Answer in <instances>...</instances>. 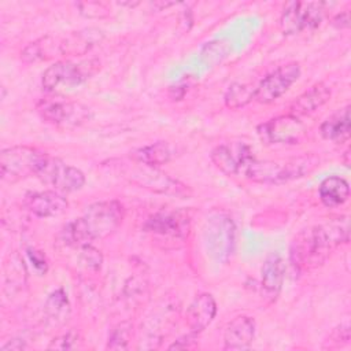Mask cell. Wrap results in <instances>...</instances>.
I'll return each instance as SVG.
<instances>
[{"label":"cell","instance_id":"obj_1","mask_svg":"<svg viewBox=\"0 0 351 351\" xmlns=\"http://www.w3.org/2000/svg\"><path fill=\"white\" fill-rule=\"evenodd\" d=\"M348 243V218H330L300 232L291 244V263L299 271L310 270L324 263L330 251Z\"/></svg>","mask_w":351,"mask_h":351},{"label":"cell","instance_id":"obj_2","mask_svg":"<svg viewBox=\"0 0 351 351\" xmlns=\"http://www.w3.org/2000/svg\"><path fill=\"white\" fill-rule=\"evenodd\" d=\"M123 215L125 210L119 202H96L86 208L81 218L67 222L60 232V237L66 245L81 248L115 232Z\"/></svg>","mask_w":351,"mask_h":351},{"label":"cell","instance_id":"obj_3","mask_svg":"<svg viewBox=\"0 0 351 351\" xmlns=\"http://www.w3.org/2000/svg\"><path fill=\"white\" fill-rule=\"evenodd\" d=\"M103 33L99 29H85L62 36H44L30 43L22 51L26 63L48 60L58 56H77L90 51L100 40Z\"/></svg>","mask_w":351,"mask_h":351},{"label":"cell","instance_id":"obj_4","mask_svg":"<svg viewBox=\"0 0 351 351\" xmlns=\"http://www.w3.org/2000/svg\"><path fill=\"white\" fill-rule=\"evenodd\" d=\"M318 166L319 159L314 154L299 155L282 162L259 160L251 154L243 162L239 174L259 184H284L310 174Z\"/></svg>","mask_w":351,"mask_h":351},{"label":"cell","instance_id":"obj_5","mask_svg":"<svg viewBox=\"0 0 351 351\" xmlns=\"http://www.w3.org/2000/svg\"><path fill=\"white\" fill-rule=\"evenodd\" d=\"M108 167L125 178L128 182L145 188L151 192L171 195V196H188L191 191L188 186L169 174L159 170L156 166H149L137 160H111Z\"/></svg>","mask_w":351,"mask_h":351},{"label":"cell","instance_id":"obj_6","mask_svg":"<svg viewBox=\"0 0 351 351\" xmlns=\"http://www.w3.org/2000/svg\"><path fill=\"white\" fill-rule=\"evenodd\" d=\"M48 154L27 145H14L0 152V176L7 182H16L37 176Z\"/></svg>","mask_w":351,"mask_h":351},{"label":"cell","instance_id":"obj_7","mask_svg":"<svg viewBox=\"0 0 351 351\" xmlns=\"http://www.w3.org/2000/svg\"><path fill=\"white\" fill-rule=\"evenodd\" d=\"M99 67L100 63L96 59L84 62H55L44 71L41 84L44 90L49 93L71 89L90 78L99 70Z\"/></svg>","mask_w":351,"mask_h":351},{"label":"cell","instance_id":"obj_8","mask_svg":"<svg viewBox=\"0 0 351 351\" xmlns=\"http://www.w3.org/2000/svg\"><path fill=\"white\" fill-rule=\"evenodd\" d=\"M203 237L208 254L217 262H228L234 251L236 240V226L232 218L221 213L211 215L206 221Z\"/></svg>","mask_w":351,"mask_h":351},{"label":"cell","instance_id":"obj_9","mask_svg":"<svg viewBox=\"0 0 351 351\" xmlns=\"http://www.w3.org/2000/svg\"><path fill=\"white\" fill-rule=\"evenodd\" d=\"M325 3L321 1H291L284 7L280 26L284 34H298L319 26L325 15Z\"/></svg>","mask_w":351,"mask_h":351},{"label":"cell","instance_id":"obj_10","mask_svg":"<svg viewBox=\"0 0 351 351\" xmlns=\"http://www.w3.org/2000/svg\"><path fill=\"white\" fill-rule=\"evenodd\" d=\"M36 177L58 192H75L85 185V176L80 169L49 155Z\"/></svg>","mask_w":351,"mask_h":351},{"label":"cell","instance_id":"obj_11","mask_svg":"<svg viewBox=\"0 0 351 351\" xmlns=\"http://www.w3.org/2000/svg\"><path fill=\"white\" fill-rule=\"evenodd\" d=\"M300 77V66L296 62L287 63L269 73L255 88V100L269 104L281 97Z\"/></svg>","mask_w":351,"mask_h":351},{"label":"cell","instance_id":"obj_12","mask_svg":"<svg viewBox=\"0 0 351 351\" xmlns=\"http://www.w3.org/2000/svg\"><path fill=\"white\" fill-rule=\"evenodd\" d=\"M306 132L304 123L289 114L276 117L258 128V134L266 144H299Z\"/></svg>","mask_w":351,"mask_h":351},{"label":"cell","instance_id":"obj_13","mask_svg":"<svg viewBox=\"0 0 351 351\" xmlns=\"http://www.w3.org/2000/svg\"><path fill=\"white\" fill-rule=\"evenodd\" d=\"M41 118L52 125L62 128H75L90 119V110L78 103L67 100H53L44 103L40 108Z\"/></svg>","mask_w":351,"mask_h":351},{"label":"cell","instance_id":"obj_14","mask_svg":"<svg viewBox=\"0 0 351 351\" xmlns=\"http://www.w3.org/2000/svg\"><path fill=\"white\" fill-rule=\"evenodd\" d=\"M191 217L185 210H171V211H159L151 215L145 223L144 229L147 232L182 239L189 233Z\"/></svg>","mask_w":351,"mask_h":351},{"label":"cell","instance_id":"obj_15","mask_svg":"<svg viewBox=\"0 0 351 351\" xmlns=\"http://www.w3.org/2000/svg\"><path fill=\"white\" fill-rule=\"evenodd\" d=\"M25 208L38 218H53L66 213L67 199L58 191L29 192L23 197Z\"/></svg>","mask_w":351,"mask_h":351},{"label":"cell","instance_id":"obj_16","mask_svg":"<svg viewBox=\"0 0 351 351\" xmlns=\"http://www.w3.org/2000/svg\"><path fill=\"white\" fill-rule=\"evenodd\" d=\"M285 277V265L278 252H271L263 266H262V278H261V293L262 298L269 303L274 302L284 284Z\"/></svg>","mask_w":351,"mask_h":351},{"label":"cell","instance_id":"obj_17","mask_svg":"<svg viewBox=\"0 0 351 351\" xmlns=\"http://www.w3.org/2000/svg\"><path fill=\"white\" fill-rule=\"evenodd\" d=\"M251 154L252 152H251L250 147L243 143L233 144V145L221 144V145H217L211 151L210 158H211L213 163L217 166V169H219L222 173H225L228 176H233V174L240 173L243 162Z\"/></svg>","mask_w":351,"mask_h":351},{"label":"cell","instance_id":"obj_18","mask_svg":"<svg viewBox=\"0 0 351 351\" xmlns=\"http://www.w3.org/2000/svg\"><path fill=\"white\" fill-rule=\"evenodd\" d=\"M255 321L248 315L233 318L223 333V350H248L255 337Z\"/></svg>","mask_w":351,"mask_h":351},{"label":"cell","instance_id":"obj_19","mask_svg":"<svg viewBox=\"0 0 351 351\" xmlns=\"http://www.w3.org/2000/svg\"><path fill=\"white\" fill-rule=\"evenodd\" d=\"M217 302L210 293L197 295L186 310V324L191 333H202L215 318Z\"/></svg>","mask_w":351,"mask_h":351},{"label":"cell","instance_id":"obj_20","mask_svg":"<svg viewBox=\"0 0 351 351\" xmlns=\"http://www.w3.org/2000/svg\"><path fill=\"white\" fill-rule=\"evenodd\" d=\"M330 88L324 82H318L296 97L289 106V115L295 118L310 115L322 107L330 99Z\"/></svg>","mask_w":351,"mask_h":351},{"label":"cell","instance_id":"obj_21","mask_svg":"<svg viewBox=\"0 0 351 351\" xmlns=\"http://www.w3.org/2000/svg\"><path fill=\"white\" fill-rule=\"evenodd\" d=\"M350 106L337 110L319 126L321 136L325 140H330L339 144H343L350 138Z\"/></svg>","mask_w":351,"mask_h":351},{"label":"cell","instance_id":"obj_22","mask_svg":"<svg viewBox=\"0 0 351 351\" xmlns=\"http://www.w3.org/2000/svg\"><path fill=\"white\" fill-rule=\"evenodd\" d=\"M318 195L321 202L326 207H337L344 204L350 197V185L348 182L337 176H330L325 178L319 188Z\"/></svg>","mask_w":351,"mask_h":351},{"label":"cell","instance_id":"obj_23","mask_svg":"<svg viewBox=\"0 0 351 351\" xmlns=\"http://www.w3.org/2000/svg\"><path fill=\"white\" fill-rule=\"evenodd\" d=\"M71 313L70 302L67 298V293L59 288L53 292H51L45 300L44 304V314L52 326H60L66 324Z\"/></svg>","mask_w":351,"mask_h":351},{"label":"cell","instance_id":"obj_24","mask_svg":"<svg viewBox=\"0 0 351 351\" xmlns=\"http://www.w3.org/2000/svg\"><path fill=\"white\" fill-rule=\"evenodd\" d=\"M173 156V149L169 143L158 141L149 145H144L141 148L130 152V159L149 165V166H160L167 163Z\"/></svg>","mask_w":351,"mask_h":351},{"label":"cell","instance_id":"obj_25","mask_svg":"<svg viewBox=\"0 0 351 351\" xmlns=\"http://www.w3.org/2000/svg\"><path fill=\"white\" fill-rule=\"evenodd\" d=\"M254 97H255V88H251L250 85H245V84L236 82L228 88L223 96V100L228 108L237 110V108L245 107Z\"/></svg>","mask_w":351,"mask_h":351},{"label":"cell","instance_id":"obj_26","mask_svg":"<svg viewBox=\"0 0 351 351\" xmlns=\"http://www.w3.org/2000/svg\"><path fill=\"white\" fill-rule=\"evenodd\" d=\"M133 326L130 322H119L111 329V333L108 336L107 348L108 350H128L129 341L132 339V330Z\"/></svg>","mask_w":351,"mask_h":351},{"label":"cell","instance_id":"obj_27","mask_svg":"<svg viewBox=\"0 0 351 351\" xmlns=\"http://www.w3.org/2000/svg\"><path fill=\"white\" fill-rule=\"evenodd\" d=\"M81 261L82 263H85L86 267L92 270H99L103 263V255L92 244H86L81 247Z\"/></svg>","mask_w":351,"mask_h":351},{"label":"cell","instance_id":"obj_28","mask_svg":"<svg viewBox=\"0 0 351 351\" xmlns=\"http://www.w3.org/2000/svg\"><path fill=\"white\" fill-rule=\"evenodd\" d=\"M78 8H80V12L86 18H103L110 12L106 4L97 3V1L80 3Z\"/></svg>","mask_w":351,"mask_h":351},{"label":"cell","instance_id":"obj_29","mask_svg":"<svg viewBox=\"0 0 351 351\" xmlns=\"http://www.w3.org/2000/svg\"><path fill=\"white\" fill-rule=\"evenodd\" d=\"M78 343V335L74 332H67L56 339L52 340V343L48 346V348H56V350H70L77 347Z\"/></svg>","mask_w":351,"mask_h":351},{"label":"cell","instance_id":"obj_30","mask_svg":"<svg viewBox=\"0 0 351 351\" xmlns=\"http://www.w3.org/2000/svg\"><path fill=\"white\" fill-rule=\"evenodd\" d=\"M26 252H27V256H29L34 270L38 271L40 274H45L48 270V263H47L45 256L33 248H29Z\"/></svg>","mask_w":351,"mask_h":351},{"label":"cell","instance_id":"obj_31","mask_svg":"<svg viewBox=\"0 0 351 351\" xmlns=\"http://www.w3.org/2000/svg\"><path fill=\"white\" fill-rule=\"evenodd\" d=\"M350 340V326L346 324V325H340L339 328H336L333 332H332V341L340 344V341H343L344 344L348 343Z\"/></svg>","mask_w":351,"mask_h":351},{"label":"cell","instance_id":"obj_32","mask_svg":"<svg viewBox=\"0 0 351 351\" xmlns=\"http://www.w3.org/2000/svg\"><path fill=\"white\" fill-rule=\"evenodd\" d=\"M195 333H191V335H188V336H184V337H181V339H178V340H176L169 348L170 350H185V348H192V347H195L196 346V343H195Z\"/></svg>","mask_w":351,"mask_h":351},{"label":"cell","instance_id":"obj_33","mask_svg":"<svg viewBox=\"0 0 351 351\" xmlns=\"http://www.w3.org/2000/svg\"><path fill=\"white\" fill-rule=\"evenodd\" d=\"M27 346L23 340L21 339H12L10 341H7L3 347L1 351H7V350H12V351H19V350H25Z\"/></svg>","mask_w":351,"mask_h":351},{"label":"cell","instance_id":"obj_34","mask_svg":"<svg viewBox=\"0 0 351 351\" xmlns=\"http://www.w3.org/2000/svg\"><path fill=\"white\" fill-rule=\"evenodd\" d=\"M333 25L343 29V27H348L350 26V12L348 11H343L340 14H337L333 19Z\"/></svg>","mask_w":351,"mask_h":351},{"label":"cell","instance_id":"obj_35","mask_svg":"<svg viewBox=\"0 0 351 351\" xmlns=\"http://www.w3.org/2000/svg\"><path fill=\"white\" fill-rule=\"evenodd\" d=\"M343 163L346 167H350V149H346V152L343 154V158H341Z\"/></svg>","mask_w":351,"mask_h":351}]
</instances>
